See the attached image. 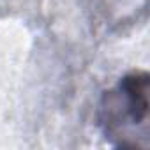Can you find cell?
<instances>
[{
    "mask_svg": "<svg viewBox=\"0 0 150 150\" xmlns=\"http://www.w3.org/2000/svg\"><path fill=\"white\" fill-rule=\"evenodd\" d=\"M148 76L145 72H134L124 78L117 92H110L101 108V124L106 138L113 139L122 148L143 146L136 136L138 127H146Z\"/></svg>",
    "mask_w": 150,
    "mask_h": 150,
    "instance_id": "6da1fadb",
    "label": "cell"
}]
</instances>
